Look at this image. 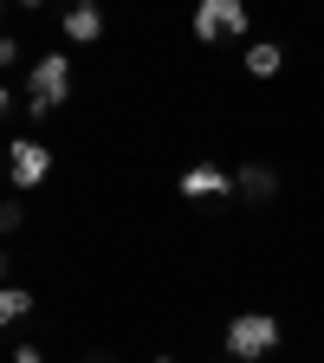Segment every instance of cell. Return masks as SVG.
<instances>
[{
	"instance_id": "6da1fadb",
	"label": "cell",
	"mask_w": 324,
	"mask_h": 363,
	"mask_svg": "<svg viewBox=\"0 0 324 363\" xmlns=\"http://www.w3.org/2000/svg\"><path fill=\"white\" fill-rule=\"evenodd\" d=\"M279 350V318L272 311H234L227 318V357L234 363H259Z\"/></svg>"
},
{
	"instance_id": "7a4b0ae2",
	"label": "cell",
	"mask_w": 324,
	"mask_h": 363,
	"mask_svg": "<svg viewBox=\"0 0 324 363\" xmlns=\"http://www.w3.org/2000/svg\"><path fill=\"white\" fill-rule=\"evenodd\" d=\"M65 91H72V59L65 52H45L33 72H26V111L33 117H52L65 104Z\"/></svg>"
},
{
	"instance_id": "3957f363",
	"label": "cell",
	"mask_w": 324,
	"mask_h": 363,
	"mask_svg": "<svg viewBox=\"0 0 324 363\" xmlns=\"http://www.w3.org/2000/svg\"><path fill=\"white\" fill-rule=\"evenodd\" d=\"M247 7L240 0H195V39H240Z\"/></svg>"
},
{
	"instance_id": "277c9868",
	"label": "cell",
	"mask_w": 324,
	"mask_h": 363,
	"mask_svg": "<svg viewBox=\"0 0 324 363\" xmlns=\"http://www.w3.org/2000/svg\"><path fill=\"white\" fill-rule=\"evenodd\" d=\"M45 169H52V150L33 143V136H20V143L7 150V175H13V189H39Z\"/></svg>"
},
{
	"instance_id": "5b68a950",
	"label": "cell",
	"mask_w": 324,
	"mask_h": 363,
	"mask_svg": "<svg viewBox=\"0 0 324 363\" xmlns=\"http://www.w3.org/2000/svg\"><path fill=\"white\" fill-rule=\"evenodd\" d=\"M181 195L189 201H220V195H234V175L214 169V162H195V169H181Z\"/></svg>"
},
{
	"instance_id": "8992f818",
	"label": "cell",
	"mask_w": 324,
	"mask_h": 363,
	"mask_svg": "<svg viewBox=\"0 0 324 363\" xmlns=\"http://www.w3.org/2000/svg\"><path fill=\"white\" fill-rule=\"evenodd\" d=\"M104 33V13H98V0H78V7H65V39L72 45H91Z\"/></svg>"
},
{
	"instance_id": "52a82bcc",
	"label": "cell",
	"mask_w": 324,
	"mask_h": 363,
	"mask_svg": "<svg viewBox=\"0 0 324 363\" xmlns=\"http://www.w3.org/2000/svg\"><path fill=\"white\" fill-rule=\"evenodd\" d=\"M234 189H240L247 201H272V195H279V175H272L266 162H247V169L234 175Z\"/></svg>"
},
{
	"instance_id": "ba28073f",
	"label": "cell",
	"mask_w": 324,
	"mask_h": 363,
	"mask_svg": "<svg viewBox=\"0 0 324 363\" xmlns=\"http://www.w3.org/2000/svg\"><path fill=\"white\" fill-rule=\"evenodd\" d=\"M279 65H286V52H279L272 39H253V45H247V72H253V78H272Z\"/></svg>"
},
{
	"instance_id": "9c48e42d",
	"label": "cell",
	"mask_w": 324,
	"mask_h": 363,
	"mask_svg": "<svg viewBox=\"0 0 324 363\" xmlns=\"http://www.w3.org/2000/svg\"><path fill=\"white\" fill-rule=\"evenodd\" d=\"M26 311H33V292H26V286H0V331L20 325Z\"/></svg>"
},
{
	"instance_id": "30bf717a",
	"label": "cell",
	"mask_w": 324,
	"mask_h": 363,
	"mask_svg": "<svg viewBox=\"0 0 324 363\" xmlns=\"http://www.w3.org/2000/svg\"><path fill=\"white\" fill-rule=\"evenodd\" d=\"M20 220H26V208H20V201H0V234H13Z\"/></svg>"
},
{
	"instance_id": "8fae6325",
	"label": "cell",
	"mask_w": 324,
	"mask_h": 363,
	"mask_svg": "<svg viewBox=\"0 0 324 363\" xmlns=\"http://www.w3.org/2000/svg\"><path fill=\"white\" fill-rule=\"evenodd\" d=\"M0 65H20V39H7V33H0Z\"/></svg>"
},
{
	"instance_id": "7c38bea8",
	"label": "cell",
	"mask_w": 324,
	"mask_h": 363,
	"mask_svg": "<svg viewBox=\"0 0 324 363\" xmlns=\"http://www.w3.org/2000/svg\"><path fill=\"white\" fill-rule=\"evenodd\" d=\"M13 363H45V357H39L33 344H20V350H13Z\"/></svg>"
},
{
	"instance_id": "4fadbf2b",
	"label": "cell",
	"mask_w": 324,
	"mask_h": 363,
	"mask_svg": "<svg viewBox=\"0 0 324 363\" xmlns=\"http://www.w3.org/2000/svg\"><path fill=\"white\" fill-rule=\"evenodd\" d=\"M0 111H13V91H7V84H0Z\"/></svg>"
},
{
	"instance_id": "5bb4252c",
	"label": "cell",
	"mask_w": 324,
	"mask_h": 363,
	"mask_svg": "<svg viewBox=\"0 0 324 363\" xmlns=\"http://www.w3.org/2000/svg\"><path fill=\"white\" fill-rule=\"evenodd\" d=\"M0 286H7V253H0Z\"/></svg>"
},
{
	"instance_id": "9a60e30c",
	"label": "cell",
	"mask_w": 324,
	"mask_h": 363,
	"mask_svg": "<svg viewBox=\"0 0 324 363\" xmlns=\"http://www.w3.org/2000/svg\"><path fill=\"white\" fill-rule=\"evenodd\" d=\"M13 7H39V0H13Z\"/></svg>"
},
{
	"instance_id": "2e32d148",
	"label": "cell",
	"mask_w": 324,
	"mask_h": 363,
	"mask_svg": "<svg viewBox=\"0 0 324 363\" xmlns=\"http://www.w3.org/2000/svg\"><path fill=\"white\" fill-rule=\"evenodd\" d=\"M156 363H175V357H156Z\"/></svg>"
},
{
	"instance_id": "e0dca14e",
	"label": "cell",
	"mask_w": 324,
	"mask_h": 363,
	"mask_svg": "<svg viewBox=\"0 0 324 363\" xmlns=\"http://www.w3.org/2000/svg\"><path fill=\"white\" fill-rule=\"evenodd\" d=\"M0 7H7V0H0Z\"/></svg>"
},
{
	"instance_id": "ac0fdd59",
	"label": "cell",
	"mask_w": 324,
	"mask_h": 363,
	"mask_svg": "<svg viewBox=\"0 0 324 363\" xmlns=\"http://www.w3.org/2000/svg\"><path fill=\"white\" fill-rule=\"evenodd\" d=\"M227 363H234V357H227Z\"/></svg>"
}]
</instances>
